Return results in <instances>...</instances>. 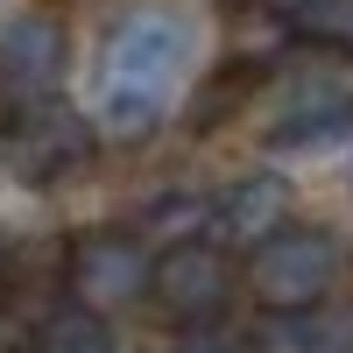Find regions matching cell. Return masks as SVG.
I'll return each instance as SVG.
<instances>
[{
	"label": "cell",
	"instance_id": "8fae6325",
	"mask_svg": "<svg viewBox=\"0 0 353 353\" xmlns=\"http://www.w3.org/2000/svg\"><path fill=\"white\" fill-rule=\"evenodd\" d=\"M304 28H318V36H353V0H325Z\"/></svg>",
	"mask_w": 353,
	"mask_h": 353
},
{
	"label": "cell",
	"instance_id": "ba28073f",
	"mask_svg": "<svg viewBox=\"0 0 353 353\" xmlns=\"http://www.w3.org/2000/svg\"><path fill=\"white\" fill-rule=\"evenodd\" d=\"M85 149H92V134H85L78 121H64V113H50V121H36V128H21V141H14V170L28 176V184H57Z\"/></svg>",
	"mask_w": 353,
	"mask_h": 353
},
{
	"label": "cell",
	"instance_id": "6da1fadb",
	"mask_svg": "<svg viewBox=\"0 0 353 353\" xmlns=\"http://www.w3.org/2000/svg\"><path fill=\"white\" fill-rule=\"evenodd\" d=\"M198 57V28L170 8H134L113 21V36L99 43V92H92V121L121 141H141L156 121L170 92L184 85Z\"/></svg>",
	"mask_w": 353,
	"mask_h": 353
},
{
	"label": "cell",
	"instance_id": "5b68a950",
	"mask_svg": "<svg viewBox=\"0 0 353 353\" xmlns=\"http://www.w3.org/2000/svg\"><path fill=\"white\" fill-rule=\"evenodd\" d=\"M71 71V36L57 14H14L0 28V92L14 106H43Z\"/></svg>",
	"mask_w": 353,
	"mask_h": 353
},
{
	"label": "cell",
	"instance_id": "8992f818",
	"mask_svg": "<svg viewBox=\"0 0 353 353\" xmlns=\"http://www.w3.org/2000/svg\"><path fill=\"white\" fill-rule=\"evenodd\" d=\"M353 134V85H318V92L290 99L269 121V149H325V141Z\"/></svg>",
	"mask_w": 353,
	"mask_h": 353
},
{
	"label": "cell",
	"instance_id": "277c9868",
	"mask_svg": "<svg viewBox=\"0 0 353 353\" xmlns=\"http://www.w3.org/2000/svg\"><path fill=\"white\" fill-rule=\"evenodd\" d=\"M156 261L141 241H128V233H85V241H71V261H64V283H71V304L85 311H121L134 304L141 290H149Z\"/></svg>",
	"mask_w": 353,
	"mask_h": 353
},
{
	"label": "cell",
	"instance_id": "7a4b0ae2",
	"mask_svg": "<svg viewBox=\"0 0 353 353\" xmlns=\"http://www.w3.org/2000/svg\"><path fill=\"white\" fill-rule=\"evenodd\" d=\"M346 269L339 233L325 226H276L269 241L248 254V297L269 318H304L332 297V283Z\"/></svg>",
	"mask_w": 353,
	"mask_h": 353
},
{
	"label": "cell",
	"instance_id": "7c38bea8",
	"mask_svg": "<svg viewBox=\"0 0 353 353\" xmlns=\"http://www.w3.org/2000/svg\"><path fill=\"white\" fill-rule=\"evenodd\" d=\"M269 8H276V14H283V21H311V14H318V8H325V0H269Z\"/></svg>",
	"mask_w": 353,
	"mask_h": 353
},
{
	"label": "cell",
	"instance_id": "3957f363",
	"mask_svg": "<svg viewBox=\"0 0 353 353\" xmlns=\"http://www.w3.org/2000/svg\"><path fill=\"white\" fill-rule=\"evenodd\" d=\"M149 297L163 318L176 325H212L233 297V261L219 241H170L156 254V276H149Z\"/></svg>",
	"mask_w": 353,
	"mask_h": 353
},
{
	"label": "cell",
	"instance_id": "4fadbf2b",
	"mask_svg": "<svg viewBox=\"0 0 353 353\" xmlns=\"http://www.w3.org/2000/svg\"><path fill=\"white\" fill-rule=\"evenodd\" d=\"M0 128H8V92H0Z\"/></svg>",
	"mask_w": 353,
	"mask_h": 353
},
{
	"label": "cell",
	"instance_id": "52a82bcc",
	"mask_svg": "<svg viewBox=\"0 0 353 353\" xmlns=\"http://www.w3.org/2000/svg\"><path fill=\"white\" fill-rule=\"evenodd\" d=\"M283 226V184L276 176H233L212 198V233H233V241H269Z\"/></svg>",
	"mask_w": 353,
	"mask_h": 353
},
{
	"label": "cell",
	"instance_id": "30bf717a",
	"mask_svg": "<svg viewBox=\"0 0 353 353\" xmlns=\"http://www.w3.org/2000/svg\"><path fill=\"white\" fill-rule=\"evenodd\" d=\"M170 353H254V339H241V332H226V325H191L184 339H176Z\"/></svg>",
	"mask_w": 353,
	"mask_h": 353
},
{
	"label": "cell",
	"instance_id": "9c48e42d",
	"mask_svg": "<svg viewBox=\"0 0 353 353\" xmlns=\"http://www.w3.org/2000/svg\"><path fill=\"white\" fill-rule=\"evenodd\" d=\"M21 353H113V325H106V311L57 304V311H43V325L28 332Z\"/></svg>",
	"mask_w": 353,
	"mask_h": 353
}]
</instances>
